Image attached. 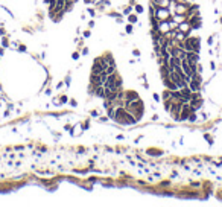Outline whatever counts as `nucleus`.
I'll return each instance as SVG.
<instances>
[{"label":"nucleus","instance_id":"nucleus-1","mask_svg":"<svg viewBox=\"0 0 222 207\" xmlns=\"http://www.w3.org/2000/svg\"><path fill=\"white\" fill-rule=\"evenodd\" d=\"M154 17L158 20L160 23L161 21H169L171 20V11H169V8H155V14Z\"/></svg>","mask_w":222,"mask_h":207},{"label":"nucleus","instance_id":"nucleus-2","mask_svg":"<svg viewBox=\"0 0 222 207\" xmlns=\"http://www.w3.org/2000/svg\"><path fill=\"white\" fill-rule=\"evenodd\" d=\"M182 104H184V101H174V102H172L169 113L172 114L174 120H178V122H180V111H181V108H182Z\"/></svg>","mask_w":222,"mask_h":207},{"label":"nucleus","instance_id":"nucleus-3","mask_svg":"<svg viewBox=\"0 0 222 207\" xmlns=\"http://www.w3.org/2000/svg\"><path fill=\"white\" fill-rule=\"evenodd\" d=\"M190 113H192L190 104H189V102H184V104H182L181 111H180V120H187L189 116H190Z\"/></svg>","mask_w":222,"mask_h":207},{"label":"nucleus","instance_id":"nucleus-4","mask_svg":"<svg viewBox=\"0 0 222 207\" xmlns=\"http://www.w3.org/2000/svg\"><path fill=\"white\" fill-rule=\"evenodd\" d=\"M189 9V3H175V9H174V14H181V15H186V12Z\"/></svg>","mask_w":222,"mask_h":207},{"label":"nucleus","instance_id":"nucleus-5","mask_svg":"<svg viewBox=\"0 0 222 207\" xmlns=\"http://www.w3.org/2000/svg\"><path fill=\"white\" fill-rule=\"evenodd\" d=\"M178 31L184 32V34L189 37V35H190V32H192V26H190V23L186 20V21H182V23H180V24H178Z\"/></svg>","mask_w":222,"mask_h":207},{"label":"nucleus","instance_id":"nucleus-6","mask_svg":"<svg viewBox=\"0 0 222 207\" xmlns=\"http://www.w3.org/2000/svg\"><path fill=\"white\" fill-rule=\"evenodd\" d=\"M186 58H187L189 62H199V55H198V52H193V50L186 52Z\"/></svg>","mask_w":222,"mask_h":207},{"label":"nucleus","instance_id":"nucleus-7","mask_svg":"<svg viewBox=\"0 0 222 207\" xmlns=\"http://www.w3.org/2000/svg\"><path fill=\"white\" fill-rule=\"evenodd\" d=\"M187 40L192 43V47L195 52H198L199 54V47H201V43H199V38L198 37H187Z\"/></svg>","mask_w":222,"mask_h":207},{"label":"nucleus","instance_id":"nucleus-8","mask_svg":"<svg viewBox=\"0 0 222 207\" xmlns=\"http://www.w3.org/2000/svg\"><path fill=\"white\" fill-rule=\"evenodd\" d=\"M163 84L166 85V88H167V90H171V92H174V90H180V88H178V85H177V84L171 79V78H164V79H163Z\"/></svg>","mask_w":222,"mask_h":207},{"label":"nucleus","instance_id":"nucleus-9","mask_svg":"<svg viewBox=\"0 0 222 207\" xmlns=\"http://www.w3.org/2000/svg\"><path fill=\"white\" fill-rule=\"evenodd\" d=\"M138 99V95L136 92H125V102H133Z\"/></svg>","mask_w":222,"mask_h":207},{"label":"nucleus","instance_id":"nucleus-10","mask_svg":"<svg viewBox=\"0 0 222 207\" xmlns=\"http://www.w3.org/2000/svg\"><path fill=\"white\" fill-rule=\"evenodd\" d=\"M158 31H160L161 34H166V32L171 31V24H169V21H161V23L158 24Z\"/></svg>","mask_w":222,"mask_h":207},{"label":"nucleus","instance_id":"nucleus-11","mask_svg":"<svg viewBox=\"0 0 222 207\" xmlns=\"http://www.w3.org/2000/svg\"><path fill=\"white\" fill-rule=\"evenodd\" d=\"M172 20L175 21V23H182V21H186L187 20V15H181V14H174V17H172Z\"/></svg>","mask_w":222,"mask_h":207},{"label":"nucleus","instance_id":"nucleus-12","mask_svg":"<svg viewBox=\"0 0 222 207\" xmlns=\"http://www.w3.org/2000/svg\"><path fill=\"white\" fill-rule=\"evenodd\" d=\"M169 99H172V92L166 88L164 92H163V101H169Z\"/></svg>","mask_w":222,"mask_h":207},{"label":"nucleus","instance_id":"nucleus-13","mask_svg":"<svg viewBox=\"0 0 222 207\" xmlns=\"http://www.w3.org/2000/svg\"><path fill=\"white\" fill-rule=\"evenodd\" d=\"M114 87H116V90H122V87H123V81H122V78H119V76H117V79H116V84H114Z\"/></svg>","mask_w":222,"mask_h":207},{"label":"nucleus","instance_id":"nucleus-14","mask_svg":"<svg viewBox=\"0 0 222 207\" xmlns=\"http://www.w3.org/2000/svg\"><path fill=\"white\" fill-rule=\"evenodd\" d=\"M105 72L108 73V75H113V73H117L116 72V64H110V66L105 69Z\"/></svg>","mask_w":222,"mask_h":207},{"label":"nucleus","instance_id":"nucleus-15","mask_svg":"<svg viewBox=\"0 0 222 207\" xmlns=\"http://www.w3.org/2000/svg\"><path fill=\"white\" fill-rule=\"evenodd\" d=\"M44 2H46V5L49 6V11H52V9L55 8V5H56V0H44Z\"/></svg>","mask_w":222,"mask_h":207},{"label":"nucleus","instance_id":"nucleus-16","mask_svg":"<svg viewBox=\"0 0 222 207\" xmlns=\"http://www.w3.org/2000/svg\"><path fill=\"white\" fill-rule=\"evenodd\" d=\"M187 120H189V122H192V123H193V122H196V120H198V116H196V111H192V113H190V116H189V119H187Z\"/></svg>","mask_w":222,"mask_h":207},{"label":"nucleus","instance_id":"nucleus-17","mask_svg":"<svg viewBox=\"0 0 222 207\" xmlns=\"http://www.w3.org/2000/svg\"><path fill=\"white\" fill-rule=\"evenodd\" d=\"M128 21L133 23V24L137 23V15H136V14H128Z\"/></svg>","mask_w":222,"mask_h":207},{"label":"nucleus","instance_id":"nucleus-18","mask_svg":"<svg viewBox=\"0 0 222 207\" xmlns=\"http://www.w3.org/2000/svg\"><path fill=\"white\" fill-rule=\"evenodd\" d=\"M163 102H164V110H166V111H169V110H171V105H172V102H174V101H172V99H169V101H163Z\"/></svg>","mask_w":222,"mask_h":207},{"label":"nucleus","instance_id":"nucleus-19","mask_svg":"<svg viewBox=\"0 0 222 207\" xmlns=\"http://www.w3.org/2000/svg\"><path fill=\"white\" fill-rule=\"evenodd\" d=\"M125 31H126V34H133V23L126 24V26H125Z\"/></svg>","mask_w":222,"mask_h":207},{"label":"nucleus","instance_id":"nucleus-20","mask_svg":"<svg viewBox=\"0 0 222 207\" xmlns=\"http://www.w3.org/2000/svg\"><path fill=\"white\" fill-rule=\"evenodd\" d=\"M136 11H137V14H143V11H145V9H143L141 5H136Z\"/></svg>","mask_w":222,"mask_h":207},{"label":"nucleus","instance_id":"nucleus-21","mask_svg":"<svg viewBox=\"0 0 222 207\" xmlns=\"http://www.w3.org/2000/svg\"><path fill=\"white\" fill-rule=\"evenodd\" d=\"M131 9H133V6H126V8L123 9V14H125V15H128V14H131Z\"/></svg>","mask_w":222,"mask_h":207},{"label":"nucleus","instance_id":"nucleus-22","mask_svg":"<svg viewBox=\"0 0 222 207\" xmlns=\"http://www.w3.org/2000/svg\"><path fill=\"white\" fill-rule=\"evenodd\" d=\"M87 12H88V14H90L91 17H95V9H93V8H88V9H87Z\"/></svg>","mask_w":222,"mask_h":207},{"label":"nucleus","instance_id":"nucleus-23","mask_svg":"<svg viewBox=\"0 0 222 207\" xmlns=\"http://www.w3.org/2000/svg\"><path fill=\"white\" fill-rule=\"evenodd\" d=\"M2 44H3V47H8V46H9V43H8V38H3V40H2Z\"/></svg>","mask_w":222,"mask_h":207},{"label":"nucleus","instance_id":"nucleus-24","mask_svg":"<svg viewBox=\"0 0 222 207\" xmlns=\"http://www.w3.org/2000/svg\"><path fill=\"white\" fill-rule=\"evenodd\" d=\"M154 101H157V102L160 101V95L158 93H154Z\"/></svg>","mask_w":222,"mask_h":207},{"label":"nucleus","instance_id":"nucleus-25","mask_svg":"<svg viewBox=\"0 0 222 207\" xmlns=\"http://www.w3.org/2000/svg\"><path fill=\"white\" fill-rule=\"evenodd\" d=\"M207 44H208V46H212V44H213V37H210V38L207 40Z\"/></svg>","mask_w":222,"mask_h":207},{"label":"nucleus","instance_id":"nucleus-26","mask_svg":"<svg viewBox=\"0 0 222 207\" xmlns=\"http://www.w3.org/2000/svg\"><path fill=\"white\" fill-rule=\"evenodd\" d=\"M72 58H73V59H78V58H79V54H78V52H75V54L72 55Z\"/></svg>","mask_w":222,"mask_h":207},{"label":"nucleus","instance_id":"nucleus-27","mask_svg":"<svg viewBox=\"0 0 222 207\" xmlns=\"http://www.w3.org/2000/svg\"><path fill=\"white\" fill-rule=\"evenodd\" d=\"M61 102L66 104V102H67V96H61Z\"/></svg>","mask_w":222,"mask_h":207},{"label":"nucleus","instance_id":"nucleus-28","mask_svg":"<svg viewBox=\"0 0 222 207\" xmlns=\"http://www.w3.org/2000/svg\"><path fill=\"white\" fill-rule=\"evenodd\" d=\"M84 37L88 38V37H90V31H85V32H84Z\"/></svg>","mask_w":222,"mask_h":207},{"label":"nucleus","instance_id":"nucleus-29","mask_svg":"<svg viewBox=\"0 0 222 207\" xmlns=\"http://www.w3.org/2000/svg\"><path fill=\"white\" fill-rule=\"evenodd\" d=\"M18 50H20V52H24V50H26V46H20Z\"/></svg>","mask_w":222,"mask_h":207},{"label":"nucleus","instance_id":"nucleus-30","mask_svg":"<svg viewBox=\"0 0 222 207\" xmlns=\"http://www.w3.org/2000/svg\"><path fill=\"white\" fill-rule=\"evenodd\" d=\"M87 54H88V47H85V49L82 50V55H87Z\"/></svg>","mask_w":222,"mask_h":207},{"label":"nucleus","instance_id":"nucleus-31","mask_svg":"<svg viewBox=\"0 0 222 207\" xmlns=\"http://www.w3.org/2000/svg\"><path fill=\"white\" fill-rule=\"evenodd\" d=\"M70 81H72V79H70V78H69V76H67V78H66V84H67V85H69V84H70Z\"/></svg>","mask_w":222,"mask_h":207},{"label":"nucleus","instance_id":"nucleus-32","mask_svg":"<svg viewBox=\"0 0 222 207\" xmlns=\"http://www.w3.org/2000/svg\"><path fill=\"white\" fill-rule=\"evenodd\" d=\"M3 35H5V31H3L2 28H0V37H3Z\"/></svg>","mask_w":222,"mask_h":207},{"label":"nucleus","instance_id":"nucleus-33","mask_svg":"<svg viewBox=\"0 0 222 207\" xmlns=\"http://www.w3.org/2000/svg\"><path fill=\"white\" fill-rule=\"evenodd\" d=\"M84 3H85V5H90V3H91V0H84Z\"/></svg>","mask_w":222,"mask_h":207},{"label":"nucleus","instance_id":"nucleus-34","mask_svg":"<svg viewBox=\"0 0 222 207\" xmlns=\"http://www.w3.org/2000/svg\"><path fill=\"white\" fill-rule=\"evenodd\" d=\"M3 52H5V50H3V47H0V55H3Z\"/></svg>","mask_w":222,"mask_h":207},{"label":"nucleus","instance_id":"nucleus-35","mask_svg":"<svg viewBox=\"0 0 222 207\" xmlns=\"http://www.w3.org/2000/svg\"><path fill=\"white\" fill-rule=\"evenodd\" d=\"M129 2H131V3H134V0H129Z\"/></svg>","mask_w":222,"mask_h":207},{"label":"nucleus","instance_id":"nucleus-36","mask_svg":"<svg viewBox=\"0 0 222 207\" xmlns=\"http://www.w3.org/2000/svg\"><path fill=\"white\" fill-rule=\"evenodd\" d=\"M221 23H222V17H221Z\"/></svg>","mask_w":222,"mask_h":207}]
</instances>
